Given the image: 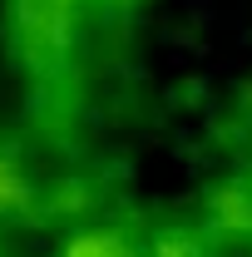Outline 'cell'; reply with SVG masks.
I'll list each match as a JSON object with an SVG mask.
<instances>
[{"mask_svg": "<svg viewBox=\"0 0 252 257\" xmlns=\"http://www.w3.org/2000/svg\"><path fill=\"white\" fill-rule=\"evenodd\" d=\"M15 198H20V183H15V173H10V168L0 163V213H5V208H10Z\"/></svg>", "mask_w": 252, "mask_h": 257, "instance_id": "cell-1", "label": "cell"}]
</instances>
